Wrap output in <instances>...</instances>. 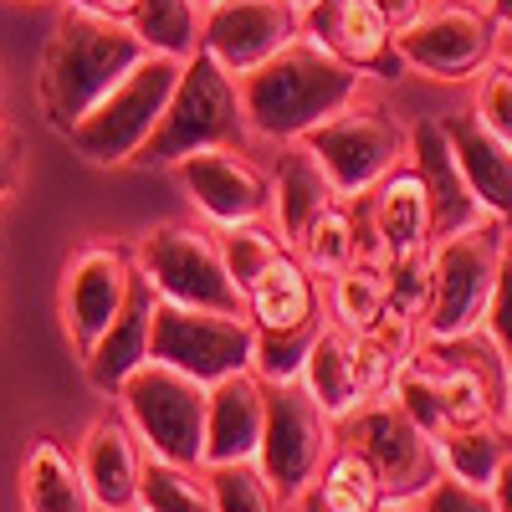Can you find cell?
I'll return each instance as SVG.
<instances>
[{"mask_svg":"<svg viewBox=\"0 0 512 512\" xmlns=\"http://www.w3.org/2000/svg\"><path fill=\"white\" fill-rule=\"evenodd\" d=\"M384 395H390L415 425H420V431L425 436H441V400H436V384H431V374H425L420 364H415V354L390 374V384H384Z\"/></svg>","mask_w":512,"mask_h":512,"instance_id":"cell-37","label":"cell"},{"mask_svg":"<svg viewBox=\"0 0 512 512\" xmlns=\"http://www.w3.org/2000/svg\"><path fill=\"white\" fill-rule=\"evenodd\" d=\"M118 410L128 431L139 436L144 456L200 466L205 461V384L169 369L159 359H144L134 374L118 384Z\"/></svg>","mask_w":512,"mask_h":512,"instance_id":"cell-5","label":"cell"},{"mask_svg":"<svg viewBox=\"0 0 512 512\" xmlns=\"http://www.w3.org/2000/svg\"><path fill=\"white\" fill-rule=\"evenodd\" d=\"M441 472L472 487H492L497 466L512 456V425L507 420H482V425H446L436 436Z\"/></svg>","mask_w":512,"mask_h":512,"instance_id":"cell-30","label":"cell"},{"mask_svg":"<svg viewBox=\"0 0 512 512\" xmlns=\"http://www.w3.org/2000/svg\"><path fill=\"white\" fill-rule=\"evenodd\" d=\"M77 466L88 482L98 512H134L139 507V477H144V446L128 431L123 415H98L77 446Z\"/></svg>","mask_w":512,"mask_h":512,"instance_id":"cell-20","label":"cell"},{"mask_svg":"<svg viewBox=\"0 0 512 512\" xmlns=\"http://www.w3.org/2000/svg\"><path fill=\"white\" fill-rule=\"evenodd\" d=\"M338 190L328 185L323 164L303 149V144H287L277 175H272V210H277V236L287 246H297V236H303L313 226V216L323 205H333Z\"/></svg>","mask_w":512,"mask_h":512,"instance_id":"cell-28","label":"cell"},{"mask_svg":"<svg viewBox=\"0 0 512 512\" xmlns=\"http://www.w3.org/2000/svg\"><path fill=\"white\" fill-rule=\"evenodd\" d=\"M297 36H303V6L292 0H210L200 11V52H210L231 77L262 67Z\"/></svg>","mask_w":512,"mask_h":512,"instance_id":"cell-14","label":"cell"},{"mask_svg":"<svg viewBox=\"0 0 512 512\" xmlns=\"http://www.w3.org/2000/svg\"><path fill=\"white\" fill-rule=\"evenodd\" d=\"M374 6L384 11V21H390L395 31H405V26H410L425 6H431V0H374Z\"/></svg>","mask_w":512,"mask_h":512,"instance_id":"cell-43","label":"cell"},{"mask_svg":"<svg viewBox=\"0 0 512 512\" xmlns=\"http://www.w3.org/2000/svg\"><path fill=\"white\" fill-rule=\"evenodd\" d=\"M384 277H390V303L400 313H415L425 308V292H431V246L420 251H405V256H390L384 262Z\"/></svg>","mask_w":512,"mask_h":512,"instance_id":"cell-39","label":"cell"},{"mask_svg":"<svg viewBox=\"0 0 512 512\" xmlns=\"http://www.w3.org/2000/svg\"><path fill=\"white\" fill-rule=\"evenodd\" d=\"M175 175H180L190 205L216 231L262 221L272 210V175L246 149H200V154H185L175 164Z\"/></svg>","mask_w":512,"mask_h":512,"instance_id":"cell-15","label":"cell"},{"mask_svg":"<svg viewBox=\"0 0 512 512\" xmlns=\"http://www.w3.org/2000/svg\"><path fill=\"white\" fill-rule=\"evenodd\" d=\"M154 308H159V292H154V282L134 267V277H128V292H123V308H118L113 323L98 333V344L82 354V364H88V379H93V390H98V395L113 400V395H118V384L149 359Z\"/></svg>","mask_w":512,"mask_h":512,"instance_id":"cell-21","label":"cell"},{"mask_svg":"<svg viewBox=\"0 0 512 512\" xmlns=\"http://www.w3.org/2000/svg\"><path fill=\"white\" fill-rule=\"evenodd\" d=\"M77 11H93V16H113V21H134L139 0H67Z\"/></svg>","mask_w":512,"mask_h":512,"instance_id":"cell-44","label":"cell"},{"mask_svg":"<svg viewBox=\"0 0 512 512\" xmlns=\"http://www.w3.org/2000/svg\"><path fill=\"white\" fill-rule=\"evenodd\" d=\"M144 57H149V47L128 21L62 6L57 31L47 41V57H41V103H47L52 128L67 134V128L88 108H98L113 82H123Z\"/></svg>","mask_w":512,"mask_h":512,"instance_id":"cell-2","label":"cell"},{"mask_svg":"<svg viewBox=\"0 0 512 512\" xmlns=\"http://www.w3.org/2000/svg\"><path fill=\"white\" fill-rule=\"evenodd\" d=\"M303 31L333 57H344L364 77H400L405 57L395 47V26L384 21L374 0H313L303 11Z\"/></svg>","mask_w":512,"mask_h":512,"instance_id":"cell-17","label":"cell"},{"mask_svg":"<svg viewBox=\"0 0 512 512\" xmlns=\"http://www.w3.org/2000/svg\"><path fill=\"white\" fill-rule=\"evenodd\" d=\"M128 26L144 36L149 52H169L180 62L190 52H200V6L195 0H139Z\"/></svg>","mask_w":512,"mask_h":512,"instance_id":"cell-33","label":"cell"},{"mask_svg":"<svg viewBox=\"0 0 512 512\" xmlns=\"http://www.w3.org/2000/svg\"><path fill=\"white\" fill-rule=\"evenodd\" d=\"M420 507H425V512H497L487 487L456 482V477H446V472H441L431 487L420 492Z\"/></svg>","mask_w":512,"mask_h":512,"instance_id":"cell-41","label":"cell"},{"mask_svg":"<svg viewBox=\"0 0 512 512\" xmlns=\"http://www.w3.org/2000/svg\"><path fill=\"white\" fill-rule=\"evenodd\" d=\"M292 251L303 256V267H308L313 277L344 272L349 262H359V256H384V251H379V236H374L369 195H354V200L338 195L333 205H323L318 216H313V226L297 236Z\"/></svg>","mask_w":512,"mask_h":512,"instance_id":"cell-24","label":"cell"},{"mask_svg":"<svg viewBox=\"0 0 512 512\" xmlns=\"http://www.w3.org/2000/svg\"><path fill=\"white\" fill-rule=\"evenodd\" d=\"M128 277H134V256L123 246L93 241L82 246L72 262H67V282H62V318L77 354H88L98 344V333L113 323V313L123 308V292Z\"/></svg>","mask_w":512,"mask_h":512,"instance_id":"cell-16","label":"cell"},{"mask_svg":"<svg viewBox=\"0 0 512 512\" xmlns=\"http://www.w3.org/2000/svg\"><path fill=\"white\" fill-rule=\"evenodd\" d=\"M410 164H415V175L425 185V200H431V241L456 236V231L477 226L487 216V210L477 205V195H472V185H466L456 154H451V139H446L441 118H420L410 128Z\"/></svg>","mask_w":512,"mask_h":512,"instance_id":"cell-19","label":"cell"},{"mask_svg":"<svg viewBox=\"0 0 512 512\" xmlns=\"http://www.w3.org/2000/svg\"><path fill=\"white\" fill-rule=\"evenodd\" d=\"M369 210H374V236H379L384 262L431 246V200H425L415 164H395L390 175L369 190Z\"/></svg>","mask_w":512,"mask_h":512,"instance_id":"cell-25","label":"cell"},{"mask_svg":"<svg viewBox=\"0 0 512 512\" xmlns=\"http://www.w3.org/2000/svg\"><path fill=\"white\" fill-rule=\"evenodd\" d=\"M267 420V379L256 369H236L216 384H205V461H251Z\"/></svg>","mask_w":512,"mask_h":512,"instance_id":"cell-18","label":"cell"},{"mask_svg":"<svg viewBox=\"0 0 512 512\" xmlns=\"http://www.w3.org/2000/svg\"><path fill=\"white\" fill-rule=\"evenodd\" d=\"M333 446H338L333 415L303 390V379L267 384V420H262V441H256L251 461L262 466V477L282 507L303 497V487L323 472Z\"/></svg>","mask_w":512,"mask_h":512,"instance_id":"cell-8","label":"cell"},{"mask_svg":"<svg viewBox=\"0 0 512 512\" xmlns=\"http://www.w3.org/2000/svg\"><path fill=\"white\" fill-rule=\"evenodd\" d=\"M379 512H425V507H420V497H384Z\"/></svg>","mask_w":512,"mask_h":512,"instance_id":"cell-46","label":"cell"},{"mask_svg":"<svg viewBox=\"0 0 512 512\" xmlns=\"http://www.w3.org/2000/svg\"><path fill=\"white\" fill-rule=\"evenodd\" d=\"M379 502H384V487L374 477V466L349 446H333L323 472L297 497L303 512H379Z\"/></svg>","mask_w":512,"mask_h":512,"instance_id":"cell-29","label":"cell"},{"mask_svg":"<svg viewBox=\"0 0 512 512\" xmlns=\"http://www.w3.org/2000/svg\"><path fill=\"white\" fill-rule=\"evenodd\" d=\"M487 492H492V507H497V512H512V456L497 466V477H492Z\"/></svg>","mask_w":512,"mask_h":512,"instance_id":"cell-45","label":"cell"},{"mask_svg":"<svg viewBox=\"0 0 512 512\" xmlns=\"http://www.w3.org/2000/svg\"><path fill=\"white\" fill-rule=\"evenodd\" d=\"M415 364L431 374L436 400H441V431L446 425H482L502 420V384H507V359L497 344L472 328L456 338H420Z\"/></svg>","mask_w":512,"mask_h":512,"instance_id":"cell-12","label":"cell"},{"mask_svg":"<svg viewBox=\"0 0 512 512\" xmlns=\"http://www.w3.org/2000/svg\"><path fill=\"white\" fill-rule=\"evenodd\" d=\"M303 390L338 420V415H349L359 400H369L364 390V379H359V354H354V333L349 328H338L328 323L318 338H313V349L303 359Z\"/></svg>","mask_w":512,"mask_h":512,"instance_id":"cell-27","label":"cell"},{"mask_svg":"<svg viewBox=\"0 0 512 512\" xmlns=\"http://www.w3.org/2000/svg\"><path fill=\"white\" fill-rule=\"evenodd\" d=\"M477 123L492 128L502 144H512V62L507 57H492L482 72H477Z\"/></svg>","mask_w":512,"mask_h":512,"instance_id":"cell-38","label":"cell"},{"mask_svg":"<svg viewBox=\"0 0 512 512\" xmlns=\"http://www.w3.org/2000/svg\"><path fill=\"white\" fill-rule=\"evenodd\" d=\"M134 267L154 282V292L164 303L210 308V313H246V297L221 262L216 231H205V226H185V221L154 226L134 246Z\"/></svg>","mask_w":512,"mask_h":512,"instance_id":"cell-9","label":"cell"},{"mask_svg":"<svg viewBox=\"0 0 512 512\" xmlns=\"http://www.w3.org/2000/svg\"><path fill=\"white\" fill-rule=\"evenodd\" d=\"M482 328H487V338L497 344V354L512 364V241L502 251V267H497V282H492V297H487Z\"/></svg>","mask_w":512,"mask_h":512,"instance_id":"cell-40","label":"cell"},{"mask_svg":"<svg viewBox=\"0 0 512 512\" xmlns=\"http://www.w3.org/2000/svg\"><path fill=\"white\" fill-rule=\"evenodd\" d=\"M487 16H492V21H502V16H512V0H487Z\"/></svg>","mask_w":512,"mask_h":512,"instance_id":"cell-48","label":"cell"},{"mask_svg":"<svg viewBox=\"0 0 512 512\" xmlns=\"http://www.w3.org/2000/svg\"><path fill=\"white\" fill-rule=\"evenodd\" d=\"M507 241L512 231L497 216H482L477 226L431 241V292L420 308V338H456L482 328Z\"/></svg>","mask_w":512,"mask_h":512,"instance_id":"cell-4","label":"cell"},{"mask_svg":"<svg viewBox=\"0 0 512 512\" xmlns=\"http://www.w3.org/2000/svg\"><path fill=\"white\" fill-rule=\"evenodd\" d=\"M216 246H221V262H226V272H231V282L241 287V297H246V287L267 272V262L277 251H287V241L272 231V226H262V221H246V226H226V231H216Z\"/></svg>","mask_w":512,"mask_h":512,"instance_id":"cell-35","label":"cell"},{"mask_svg":"<svg viewBox=\"0 0 512 512\" xmlns=\"http://www.w3.org/2000/svg\"><path fill=\"white\" fill-rule=\"evenodd\" d=\"M134 512H144V507H134Z\"/></svg>","mask_w":512,"mask_h":512,"instance_id":"cell-52","label":"cell"},{"mask_svg":"<svg viewBox=\"0 0 512 512\" xmlns=\"http://www.w3.org/2000/svg\"><path fill=\"white\" fill-rule=\"evenodd\" d=\"M139 507L144 512H216L200 466H175V461H159V456H144Z\"/></svg>","mask_w":512,"mask_h":512,"instance_id":"cell-32","label":"cell"},{"mask_svg":"<svg viewBox=\"0 0 512 512\" xmlns=\"http://www.w3.org/2000/svg\"><path fill=\"white\" fill-rule=\"evenodd\" d=\"M297 144L323 164V175L338 195L354 200V195H369L395 164L410 159V128L384 103H369L359 93L354 103H344L333 118H323Z\"/></svg>","mask_w":512,"mask_h":512,"instance_id":"cell-6","label":"cell"},{"mask_svg":"<svg viewBox=\"0 0 512 512\" xmlns=\"http://www.w3.org/2000/svg\"><path fill=\"white\" fill-rule=\"evenodd\" d=\"M251 349H256V328L246 313H210V308H185L159 297L149 359L180 369L200 384H216L236 369H251Z\"/></svg>","mask_w":512,"mask_h":512,"instance_id":"cell-11","label":"cell"},{"mask_svg":"<svg viewBox=\"0 0 512 512\" xmlns=\"http://www.w3.org/2000/svg\"><path fill=\"white\" fill-rule=\"evenodd\" d=\"M395 47L410 72H425L436 82H466L497 57V21L487 16V6L436 0L405 31H395Z\"/></svg>","mask_w":512,"mask_h":512,"instance_id":"cell-13","label":"cell"},{"mask_svg":"<svg viewBox=\"0 0 512 512\" xmlns=\"http://www.w3.org/2000/svg\"><path fill=\"white\" fill-rule=\"evenodd\" d=\"M175 77H180V57L149 52L123 82H113L98 108H88L67 128V144L88 164H134V154L154 134L169 93H175Z\"/></svg>","mask_w":512,"mask_h":512,"instance_id":"cell-7","label":"cell"},{"mask_svg":"<svg viewBox=\"0 0 512 512\" xmlns=\"http://www.w3.org/2000/svg\"><path fill=\"white\" fill-rule=\"evenodd\" d=\"M21 139H16V128L0 118V200L6 195H16V185H21Z\"/></svg>","mask_w":512,"mask_h":512,"instance_id":"cell-42","label":"cell"},{"mask_svg":"<svg viewBox=\"0 0 512 512\" xmlns=\"http://www.w3.org/2000/svg\"><path fill=\"white\" fill-rule=\"evenodd\" d=\"M246 139H251V123L236 93V77L210 52H190L180 62L175 93H169L154 134L144 139L134 164L144 169L180 164L185 154H200V149H246Z\"/></svg>","mask_w":512,"mask_h":512,"instance_id":"cell-3","label":"cell"},{"mask_svg":"<svg viewBox=\"0 0 512 512\" xmlns=\"http://www.w3.org/2000/svg\"><path fill=\"white\" fill-rule=\"evenodd\" d=\"M323 287L318 277L303 267V256L292 246L277 251L267 272L246 287V318L256 333H282V328H303L313 318H323Z\"/></svg>","mask_w":512,"mask_h":512,"instance_id":"cell-22","label":"cell"},{"mask_svg":"<svg viewBox=\"0 0 512 512\" xmlns=\"http://www.w3.org/2000/svg\"><path fill=\"white\" fill-rule=\"evenodd\" d=\"M502 420L512 425V364H507V384H502Z\"/></svg>","mask_w":512,"mask_h":512,"instance_id":"cell-47","label":"cell"},{"mask_svg":"<svg viewBox=\"0 0 512 512\" xmlns=\"http://www.w3.org/2000/svg\"><path fill=\"white\" fill-rule=\"evenodd\" d=\"M236 93H241L251 134L277 139V144H297L303 134H313L323 118H333L344 103H354L364 93V72L349 67L344 57H333L323 41H313L303 31L297 41H287L277 57H267L262 67L241 72Z\"/></svg>","mask_w":512,"mask_h":512,"instance_id":"cell-1","label":"cell"},{"mask_svg":"<svg viewBox=\"0 0 512 512\" xmlns=\"http://www.w3.org/2000/svg\"><path fill=\"white\" fill-rule=\"evenodd\" d=\"M200 472H205L216 512H282L277 492L267 487L256 461H221V466H200Z\"/></svg>","mask_w":512,"mask_h":512,"instance_id":"cell-34","label":"cell"},{"mask_svg":"<svg viewBox=\"0 0 512 512\" xmlns=\"http://www.w3.org/2000/svg\"><path fill=\"white\" fill-rule=\"evenodd\" d=\"M195 6H200V11H205V6H210V0H195Z\"/></svg>","mask_w":512,"mask_h":512,"instance_id":"cell-51","label":"cell"},{"mask_svg":"<svg viewBox=\"0 0 512 512\" xmlns=\"http://www.w3.org/2000/svg\"><path fill=\"white\" fill-rule=\"evenodd\" d=\"M441 128H446L451 154L461 164L466 185H472L477 205L512 231V144H502L492 128H482L477 113H451L441 118Z\"/></svg>","mask_w":512,"mask_h":512,"instance_id":"cell-23","label":"cell"},{"mask_svg":"<svg viewBox=\"0 0 512 512\" xmlns=\"http://www.w3.org/2000/svg\"><path fill=\"white\" fill-rule=\"evenodd\" d=\"M333 436H338V446L359 451L374 466L384 497H420L425 487L441 477L436 441L425 436L384 390L369 395V400H359L349 415H338L333 420Z\"/></svg>","mask_w":512,"mask_h":512,"instance_id":"cell-10","label":"cell"},{"mask_svg":"<svg viewBox=\"0 0 512 512\" xmlns=\"http://www.w3.org/2000/svg\"><path fill=\"white\" fill-rule=\"evenodd\" d=\"M328 323L349 328V333H364L384 308H390V277H384V256H359L344 272L328 277Z\"/></svg>","mask_w":512,"mask_h":512,"instance_id":"cell-31","label":"cell"},{"mask_svg":"<svg viewBox=\"0 0 512 512\" xmlns=\"http://www.w3.org/2000/svg\"><path fill=\"white\" fill-rule=\"evenodd\" d=\"M21 512H98L77 456L57 436H36L21 456Z\"/></svg>","mask_w":512,"mask_h":512,"instance_id":"cell-26","label":"cell"},{"mask_svg":"<svg viewBox=\"0 0 512 512\" xmlns=\"http://www.w3.org/2000/svg\"><path fill=\"white\" fill-rule=\"evenodd\" d=\"M497 31L507 36V47H512V16H502V21H497Z\"/></svg>","mask_w":512,"mask_h":512,"instance_id":"cell-49","label":"cell"},{"mask_svg":"<svg viewBox=\"0 0 512 512\" xmlns=\"http://www.w3.org/2000/svg\"><path fill=\"white\" fill-rule=\"evenodd\" d=\"M292 6H303V11H308V6H313V0H292Z\"/></svg>","mask_w":512,"mask_h":512,"instance_id":"cell-50","label":"cell"},{"mask_svg":"<svg viewBox=\"0 0 512 512\" xmlns=\"http://www.w3.org/2000/svg\"><path fill=\"white\" fill-rule=\"evenodd\" d=\"M328 328V313L303 323V328H282V333H256V349H251V369L262 374L267 384H282V379H297L303 374V359L313 349V338Z\"/></svg>","mask_w":512,"mask_h":512,"instance_id":"cell-36","label":"cell"}]
</instances>
